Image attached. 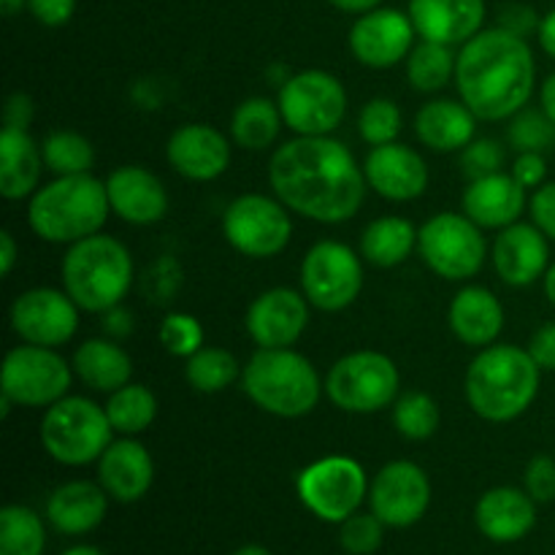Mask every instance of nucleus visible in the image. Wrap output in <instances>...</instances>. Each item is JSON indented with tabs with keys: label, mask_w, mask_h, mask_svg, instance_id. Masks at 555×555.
I'll use <instances>...</instances> for the list:
<instances>
[{
	"label": "nucleus",
	"mask_w": 555,
	"mask_h": 555,
	"mask_svg": "<svg viewBox=\"0 0 555 555\" xmlns=\"http://www.w3.org/2000/svg\"><path fill=\"white\" fill-rule=\"evenodd\" d=\"M269 182L287 209L336 225L361 211L366 173L341 141L298 135L271 155Z\"/></svg>",
	"instance_id": "1"
},
{
	"label": "nucleus",
	"mask_w": 555,
	"mask_h": 555,
	"mask_svg": "<svg viewBox=\"0 0 555 555\" xmlns=\"http://www.w3.org/2000/svg\"><path fill=\"white\" fill-rule=\"evenodd\" d=\"M455 85L477 119H509L534 92V54L526 38L504 27L480 30L455 60Z\"/></svg>",
	"instance_id": "2"
},
{
	"label": "nucleus",
	"mask_w": 555,
	"mask_h": 555,
	"mask_svg": "<svg viewBox=\"0 0 555 555\" xmlns=\"http://www.w3.org/2000/svg\"><path fill=\"white\" fill-rule=\"evenodd\" d=\"M540 372L542 369L529 350L515 345H491L472 361L466 372V401L482 421H515L537 399Z\"/></svg>",
	"instance_id": "3"
},
{
	"label": "nucleus",
	"mask_w": 555,
	"mask_h": 555,
	"mask_svg": "<svg viewBox=\"0 0 555 555\" xmlns=\"http://www.w3.org/2000/svg\"><path fill=\"white\" fill-rule=\"evenodd\" d=\"M108 190L90 173L57 177L30 195L27 222L52 244H76L95 236L108 220Z\"/></svg>",
	"instance_id": "4"
},
{
	"label": "nucleus",
	"mask_w": 555,
	"mask_h": 555,
	"mask_svg": "<svg viewBox=\"0 0 555 555\" xmlns=\"http://www.w3.org/2000/svg\"><path fill=\"white\" fill-rule=\"evenodd\" d=\"M65 293L85 312L106 314L119 307L133 285V258L128 247L112 236H87L70 244L63 258Z\"/></svg>",
	"instance_id": "5"
},
{
	"label": "nucleus",
	"mask_w": 555,
	"mask_h": 555,
	"mask_svg": "<svg viewBox=\"0 0 555 555\" xmlns=\"http://www.w3.org/2000/svg\"><path fill=\"white\" fill-rule=\"evenodd\" d=\"M244 393L276 417H304L318 406L323 383L312 363L291 347H260L242 372Z\"/></svg>",
	"instance_id": "6"
},
{
	"label": "nucleus",
	"mask_w": 555,
	"mask_h": 555,
	"mask_svg": "<svg viewBox=\"0 0 555 555\" xmlns=\"http://www.w3.org/2000/svg\"><path fill=\"white\" fill-rule=\"evenodd\" d=\"M112 421L106 406L81 396H65L47 410L41 421L43 450L57 464L85 466L90 461H101L112 444Z\"/></svg>",
	"instance_id": "7"
},
{
	"label": "nucleus",
	"mask_w": 555,
	"mask_h": 555,
	"mask_svg": "<svg viewBox=\"0 0 555 555\" xmlns=\"http://www.w3.org/2000/svg\"><path fill=\"white\" fill-rule=\"evenodd\" d=\"M399 369L388 356L374 350L350 352L331 366L325 393L339 410L369 415L390 406L399 396Z\"/></svg>",
	"instance_id": "8"
},
{
	"label": "nucleus",
	"mask_w": 555,
	"mask_h": 555,
	"mask_svg": "<svg viewBox=\"0 0 555 555\" xmlns=\"http://www.w3.org/2000/svg\"><path fill=\"white\" fill-rule=\"evenodd\" d=\"M280 112L298 135H328L345 122L347 90L325 70H304L280 87Z\"/></svg>",
	"instance_id": "9"
},
{
	"label": "nucleus",
	"mask_w": 555,
	"mask_h": 555,
	"mask_svg": "<svg viewBox=\"0 0 555 555\" xmlns=\"http://www.w3.org/2000/svg\"><path fill=\"white\" fill-rule=\"evenodd\" d=\"M417 247L428 269L450 282L469 280L486 263V238L480 225L453 211L431 217L417 231Z\"/></svg>",
	"instance_id": "10"
},
{
	"label": "nucleus",
	"mask_w": 555,
	"mask_h": 555,
	"mask_svg": "<svg viewBox=\"0 0 555 555\" xmlns=\"http://www.w3.org/2000/svg\"><path fill=\"white\" fill-rule=\"evenodd\" d=\"M282 201L269 195H238L222 215V233L236 253L247 258H274L291 242V217Z\"/></svg>",
	"instance_id": "11"
},
{
	"label": "nucleus",
	"mask_w": 555,
	"mask_h": 555,
	"mask_svg": "<svg viewBox=\"0 0 555 555\" xmlns=\"http://www.w3.org/2000/svg\"><path fill=\"white\" fill-rule=\"evenodd\" d=\"M304 296L323 312H341L363 287V266L341 242H318L301 263Z\"/></svg>",
	"instance_id": "12"
},
{
	"label": "nucleus",
	"mask_w": 555,
	"mask_h": 555,
	"mask_svg": "<svg viewBox=\"0 0 555 555\" xmlns=\"http://www.w3.org/2000/svg\"><path fill=\"white\" fill-rule=\"evenodd\" d=\"M298 496L320 520L345 524L366 499V475L352 459L331 455L301 472Z\"/></svg>",
	"instance_id": "13"
},
{
	"label": "nucleus",
	"mask_w": 555,
	"mask_h": 555,
	"mask_svg": "<svg viewBox=\"0 0 555 555\" xmlns=\"http://www.w3.org/2000/svg\"><path fill=\"white\" fill-rule=\"evenodd\" d=\"M70 388V366L52 347L20 345L3 361V396L20 406H52Z\"/></svg>",
	"instance_id": "14"
},
{
	"label": "nucleus",
	"mask_w": 555,
	"mask_h": 555,
	"mask_svg": "<svg viewBox=\"0 0 555 555\" xmlns=\"http://www.w3.org/2000/svg\"><path fill=\"white\" fill-rule=\"evenodd\" d=\"M11 328L25 345L60 347L79 328V307L68 293L33 287L11 304Z\"/></svg>",
	"instance_id": "15"
},
{
	"label": "nucleus",
	"mask_w": 555,
	"mask_h": 555,
	"mask_svg": "<svg viewBox=\"0 0 555 555\" xmlns=\"http://www.w3.org/2000/svg\"><path fill=\"white\" fill-rule=\"evenodd\" d=\"M372 513L393 529H406L426 515L431 504V482L412 461H393L377 472L369 491Z\"/></svg>",
	"instance_id": "16"
},
{
	"label": "nucleus",
	"mask_w": 555,
	"mask_h": 555,
	"mask_svg": "<svg viewBox=\"0 0 555 555\" xmlns=\"http://www.w3.org/2000/svg\"><path fill=\"white\" fill-rule=\"evenodd\" d=\"M415 25L410 14L396 9H374L361 14L350 30V49L358 63L369 68H393L396 63L410 57Z\"/></svg>",
	"instance_id": "17"
},
{
	"label": "nucleus",
	"mask_w": 555,
	"mask_h": 555,
	"mask_svg": "<svg viewBox=\"0 0 555 555\" xmlns=\"http://www.w3.org/2000/svg\"><path fill=\"white\" fill-rule=\"evenodd\" d=\"M309 323V301L291 287H274L253 301L247 312V331L266 350L293 347Z\"/></svg>",
	"instance_id": "18"
},
{
	"label": "nucleus",
	"mask_w": 555,
	"mask_h": 555,
	"mask_svg": "<svg viewBox=\"0 0 555 555\" xmlns=\"http://www.w3.org/2000/svg\"><path fill=\"white\" fill-rule=\"evenodd\" d=\"M369 188L388 201H412L421 198L428 188V166L415 150L404 144L374 146L366 157Z\"/></svg>",
	"instance_id": "19"
},
{
	"label": "nucleus",
	"mask_w": 555,
	"mask_h": 555,
	"mask_svg": "<svg viewBox=\"0 0 555 555\" xmlns=\"http://www.w3.org/2000/svg\"><path fill=\"white\" fill-rule=\"evenodd\" d=\"M166 157L173 171L193 182H211L231 163V144L211 125H182L168 139Z\"/></svg>",
	"instance_id": "20"
},
{
	"label": "nucleus",
	"mask_w": 555,
	"mask_h": 555,
	"mask_svg": "<svg viewBox=\"0 0 555 555\" xmlns=\"http://www.w3.org/2000/svg\"><path fill=\"white\" fill-rule=\"evenodd\" d=\"M410 20L423 41L466 43L486 22V0H410Z\"/></svg>",
	"instance_id": "21"
},
{
	"label": "nucleus",
	"mask_w": 555,
	"mask_h": 555,
	"mask_svg": "<svg viewBox=\"0 0 555 555\" xmlns=\"http://www.w3.org/2000/svg\"><path fill=\"white\" fill-rule=\"evenodd\" d=\"M108 204L130 225H152L168 211V193L160 179L141 166H122L108 177Z\"/></svg>",
	"instance_id": "22"
},
{
	"label": "nucleus",
	"mask_w": 555,
	"mask_h": 555,
	"mask_svg": "<svg viewBox=\"0 0 555 555\" xmlns=\"http://www.w3.org/2000/svg\"><path fill=\"white\" fill-rule=\"evenodd\" d=\"M547 238L537 225L513 222L493 242V266L513 287H526L547 271Z\"/></svg>",
	"instance_id": "23"
},
{
	"label": "nucleus",
	"mask_w": 555,
	"mask_h": 555,
	"mask_svg": "<svg viewBox=\"0 0 555 555\" xmlns=\"http://www.w3.org/2000/svg\"><path fill=\"white\" fill-rule=\"evenodd\" d=\"M98 480L117 502H139L155 480V464L146 448L135 439H119L106 448L98 464Z\"/></svg>",
	"instance_id": "24"
},
{
	"label": "nucleus",
	"mask_w": 555,
	"mask_h": 555,
	"mask_svg": "<svg viewBox=\"0 0 555 555\" xmlns=\"http://www.w3.org/2000/svg\"><path fill=\"white\" fill-rule=\"evenodd\" d=\"M526 206V188L513 173L472 179L464 193V211L480 228H507L518 222Z\"/></svg>",
	"instance_id": "25"
},
{
	"label": "nucleus",
	"mask_w": 555,
	"mask_h": 555,
	"mask_svg": "<svg viewBox=\"0 0 555 555\" xmlns=\"http://www.w3.org/2000/svg\"><path fill=\"white\" fill-rule=\"evenodd\" d=\"M475 520L488 540L518 542L537 524L534 499L518 488H493L477 502Z\"/></svg>",
	"instance_id": "26"
},
{
	"label": "nucleus",
	"mask_w": 555,
	"mask_h": 555,
	"mask_svg": "<svg viewBox=\"0 0 555 555\" xmlns=\"http://www.w3.org/2000/svg\"><path fill=\"white\" fill-rule=\"evenodd\" d=\"M106 488L95 482H65L49 496L47 518L60 534H87L106 518Z\"/></svg>",
	"instance_id": "27"
},
{
	"label": "nucleus",
	"mask_w": 555,
	"mask_h": 555,
	"mask_svg": "<svg viewBox=\"0 0 555 555\" xmlns=\"http://www.w3.org/2000/svg\"><path fill=\"white\" fill-rule=\"evenodd\" d=\"M448 320L464 345L491 347L504 328V309L486 287H464L450 304Z\"/></svg>",
	"instance_id": "28"
},
{
	"label": "nucleus",
	"mask_w": 555,
	"mask_h": 555,
	"mask_svg": "<svg viewBox=\"0 0 555 555\" xmlns=\"http://www.w3.org/2000/svg\"><path fill=\"white\" fill-rule=\"evenodd\" d=\"M43 152L27 130L3 128L0 133V195L5 201H22L38 190L43 171Z\"/></svg>",
	"instance_id": "29"
},
{
	"label": "nucleus",
	"mask_w": 555,
	"mask_h": 555,
	"mask_svg": "<svg viewBox=\"0 0 555 555\" xmlns=\"http://www.w3.org/2000/svg\"><path fill=\"white\" fill-rule=\"evenodd\" d=\"M477 117L464 101H431L417 112L415 133L428 150L455 152L475 141Z\"/></svg>",
	"instance_id": "30"
},
{
	"label": "nucleus",
	"mask_w": 555,
	"mask_h": 555,
	"mask_svg": "<svg viewBox=\"0 0 555 555\" xmlns=\"http://www.w3.org/2000/svg\"><path fill=\"white\" fill-rule=\"evenodd\" d=\"M74 372L92 390L114 393V390L125 388L130 383L133 361L117 341L90 339L74 352Z\"/></svg>",
	"instance_id": "31"
},
{
	"label": "nucleus",
	"mask_w": 555,
	"mask_h": 555,
	"mask_svg": "<svg viewBox=\"0 0 555 555\" xmlns=\"http://www.w3.org/2000/svg\"><path fill=\"white\" fill-rule=\"evenodd\" d=\"M417 244V231L404 217H379L363 231L361 255L379 269H393L410 258Z\"/></svg>",
	"instance_id": "32"
},
{
	"label": "nucleus",
	"mask_w": 555,
	"mask_h": 555,
	"mask_svg": "<svg viewBox=\"0 0 555 555\" xmlns=\"http://www.w3.org/2000/svg\"><path fill=\"white\" fill-rule=\"evenodd\" d=\"M280 103H271L269 98H247L238 103L231 117V135L242 150L260 152L280 139L282 130Z\"/></svg>",
	"instance_id": "33"
},
{
	"label": "nucleus",
	"mask_w": 555,
	"mask_h": 555,
	"mask_svg": "<svg viewBox=\"0 0 555 555\" xmlns=\"http://www.w3.org/2000/svg\"><path fill=\"white\" fill-rule=\"evenodd\" d=\"M106 415L112 421L114 431L133 437V434L146 431L157 417V399L144 385H125L108 396Z\"/></svg>",
	"instance_id": "34"
},
{
	"label": "nucleus",
	"mask_w": 555,
	"mask_h": 555,
	"mask_svg": "<svg viewBox=\"0 0 555 555\" xmlns=\"http://www.w3.org/2000/svg\"><path fill=\"white\" fill-rule=\"evenodd\" d=\"M455 60L459 57H453V49L448 43L421 41L417 47H412L410 57H406L410 85L421 92L442 90L453 79Z\"/></svg>",
	"instance_id": "35"
},
{
	"label": "nucleus",
	"mask_w": 555,
	"mask_h": 555,
	"mask_svg": "<svg viewBox=\"0 0 555 555\" xmlns=\"http://www.w3.org/2000/svg\"><path fill=\"white\" fill-rule=\"evenodd\" d=\"M184 377L201 393H220L238 377V361L222 347H201L184 363Z\"/></svg>",
	"instance_id": "36"
},
{
	"label": "nucleus",
	"mask_w": 555,
	"mask_h": 555,
	"mask_svg": "<svg viewBox=\"0 0 555 555\" xmlns=\"http://www.w3.org/2000/svg\"><path fill=\"white\" fill-rule=\"evenodd\" d=\"M43 545V524L33 509L11 504L0 513V555H41Z\"/></svg>",
	"instance_id": "37"
},
{
	"label": "nucleus",
	"mask_w": 555,
	"mask_h": 555,
	"mask_svg": "<svg viewBox=\"0 0 555 555\" xmlns=\"http://www.w3.org/2000/svg\"><path fill=\"white\" fill-rule=\"evenodd\" d=\"M43 163L57 177H74V173H87L95 160L92 144L85 135L74 133V130H57V133L47 135L41 146Z\"/></svg>",
	"instance_id": "38"
},
{
	"label": "nucleus",
	"mask_w": 555,
	"mask_h": 555,
	"mask_svg": "<svg viewBox=\"0 0 555 555\" xmlns=\"http://www.w3.org/2000/svg\"><path fill=\"white\" fill-rule=\"evenodd\" d=\"M393 423L399 434L412 442H423V439L434 437L439 428V406L428 393L412 390L404 393L393 406Z\"/></svg>",
	"instance_id": "39"
},
{
	"label": "nucleus",
	"mask_w": 555,
	"mask_h": 555,
	"mask_svg": "<svg viewBox=\"0 0 555 555\" xmlns=\"http://www.w3.org/2000/svg\"><path fill=\"white\" fill-rule=\"evenodd\" d=\"M358 133L366 144L383 146L393 144L396 135L401 133V112L388 98H374L361 108L358 117Z\"/></svg>",
	"instance_id": "40"
},
{
	"label": "nucleus",
	"mask_w": 555,
	"mask_h": 555,
	"mask_svg": "<svg viewBox=\"0 0 555 555\" xmlns=\"http://www.w3.org/2000/svg\"><path fill=\"white\" fill-rule=\"evenodd\" d=\"M509 144L518 152H547L555 144V122L545 112H518L509 125Z\"/></svg>",
	"instance_id": "41"
},
{
	"label": "nucleus",
	"mask_w": 555,
	"mask_h": 555,
	"mask_svg": "<svg viewBox=\"0 0 555 555\" xmlns=\"http://www.w3.org/2000/svg\"><path fill=\"white\" fill-rule=\"evenodd\" d=\"M160 345L166 347L171 356L190 358L204 347V328L195 318L182 312L168 314L160 323Z\"/></svg>",
	"instance_id": "42"
},
{
	"label": "nucleus",
	"mask_w": 555,
	"mask_h": 555,
	"mask_svg": "<svg viewBox=\"0 0 555 555\" xmlns=\"http://www.w3.org/2000/svg\"><path fill=\"white\" fill-rule=\"evenodd\" d=\"M383 520L377 515H350L341 524V547L352 555H372L383 545Z\"/></svg>",
	"instance_id": "43"
},
{
	"label": "nucleus",
	"mask_w": 555,
	"mask_h": 555,
	"mask_svg": "<svg viewBox=\"0 0 555 555\" xmlns=\"http://www.w3.org/2000/svg\"><path fill=\"white\" fill-rule=\"evenodd\" d=\"M504 163V152L496 141L491 139H477L472 144L464 146L461 152V168L464 173L472 179H482V177H491V173H499Z\"/></svg>",
	"instance_id": "44"
},
{
	"label": "nucleus",
	"mask_w": 555,
	"mask_h": 555,
	"mask_svg": "<svg viewBox=\"0 0 555 555\" xmlns=\"http://www.w3.org/2000/svg\"><path fill=\"white\" fill-rule=\"evenodd\" d=\"M526 493L534 502L547 504L555 499V461L551 455H537L526 469Z\"/></svg>",
	"instance_id": "45"
},
{
	"label": "nucleus",
	"mask_w": 555,
	"mask_h": 555,
	"mask_svg": "<svg viewBox=\"0 0 555 555\" xmlns=\"http://www.w3.org/2000/svg\"><path fill=\"white\" fill-rule=\"evenodd\" d=\"M540 16H537V11L531 9V5H524V3H509L504 5L502 14H499V27H504V30L515 33V36L526 38L531 30H540Z\"/></svg>",
	"instance_id": "46"
},
{
	"label": "nucleus",
	"mask_w": 555,
	"mask_h": 555,
	"mask_svg": "<svg viewBox=\"0 0 555 555\" xmlns=\"http://www.w3.org/2000/svg\"><path fill=\"white\" fill-rule=\"evenodd\" d=\"M531 220L545 236L555 238V182L542 184L531 198Z\"/></svg>",
	"instance_id": "47"
},
{
	"label": "nucleus",
	"mask_w": 555,
	"mask_h": 555,
	"mask_svg": "<svg viewBox=\"0 0 555 555\" xmlns=\"http://www.w3.org/2000/svg\"><path fill=\"white\" fill-rule=\"evenodd\" d=\"M27 9L41 25L60 27L74 16L76 0H27Z\"/></svg>",
	"instance_id": "48"
},
{
	"label": "nucleus",
	"mask_w": 555,
	"mask_h": 555,
	"mask_svg": "<svg viewBox=\"0 0 555 555\" xmlns=\"http://www.w3.org/2000/svg\"><path fill=\"white\" fill-rule=\"evenodd\" d=\"M547 166H545V157L540 152H520L518 160L513 166V177L518 179L524 188H540L542 179H545Z\"/></svg>",
	"instance_id": "49"
},
{
	"label": "nucleus",
	"mask_w": 555,
	"mask_h": 555,
	"mask_svg": "<svg viewBox=\"0 0 555 555\" xmlns=\"http://www.w3.org/2000/svg\"><path fill=\"white\" fill-rule=\"evenodd\" d=\"M529 352L537 361V366L545 369V372H555V323L542 325V328L531 336Z\"/></svg>",
	"instance_id": "50"
},
{
	"label": "nucleus",
	"mask_w": 555,
	"mask_h": 555,
	"mask_svg": "<svg viewBox=\"0 0 555 555\" xmlns=\"http://www.w3.org/2000/svg\"><path fill=\"white\" fill-rule=\"evenodd\" d=\"M33 119V101L22 92H14L5 103V128H16V130H27Z\"/></svg>",
	"instance_id": "51"
},
{
	"label": "nucleus",
	"mask_w": 555,
	"mask_h": 555,
	"mask_svg": "<svg viewBox=\"0 0 555 555\" xmlns=\"http://www.w3.org/2000/svg\"><path fill=\"white\" fill-rule=\"evenodd\" d=\"M103 328H106L112 336H125L128 331H133V318H130V312H125V309L114 307L106 312Z\"/></svg>",
	"instance_id": "52"
},
{
	"label": "nucleus",
	"mask_w": 555,
	"mask_h": 555,
	"mask_svg": "<svg viewBox=\"0 0 555 555\" xmlns=\"http://www.w3.org/2000/svg\"><path fill=\"white\" fill-rule=\"evenodd\" d=\"M16 263V242L9 231L0 233V274L9 276Z\"/></svg>",
	"instance_id": "53"
},
{
	"label": "nucleus",
	"mask_w": 555,
	"mask_h": 555,
	"mask_svg": "<svg viewBox=\"0 0 555 555\" xmlns=\"http://www.w3.org/2000/svg\"><path fill=\"white\" fill-rule=\"evenodd\" d=\"M540 43H542V49H545L547 54H551V57L555 60V9L551 11V14H545L542 16V22H540Z\"/></svg>",
	"instance_id": "54"
},
{
	"label": "nucleus",
	"mask_w": 555,
	"mask_h": 555,
	"mask_svg": "<svg viewBox=\"0 0 555 555\" xmlns=\"http://www.w3.org/2000/svg\"><path fill=\"white\" fill-rule=\"evenodd\" d=\"M331 5H336L345 14H369V11L377 9L383 0H328Z\"/></svg>",
	"instance_id": "55"
},
{
	"label": "nucleus",
	"mask_w": 555,
	"mask_h": 555,
	"mask_svg": "<svg viewBox=\"0 0 555 555\" xmlns=\"http://www.w3.org/2000/svg\"><path fill=\"white\" fill-rule=\"evenodd\" d=\"M542 112L555 122V74H551L542 85Z\"/></svg>",
	"instance_id": "56"
},
{
	"label": "nucleus",
	"mask_w": 555,
	"mask_h": 555,
	"mask_svg": "<svg viewBox=\"0 0 555 555\" xmlns=\"http://www.w3.org/2000/svg\"><path fill=\"white\" fill-rule=\"evenodd\" d=\"M545 293H547V298H551V304L555 307V263L545 271Z\"/></svg>",
	"instance_id": "57"
},
{
	"label": "nucleus",
	"mask_w": 555,
	"mask_h": 555,
	"mask_svg": "<svg viewBox=\"0 0 555 555\" xmlns=\"http://www.w3.org/2000/svg\"><path fill=\"white\" fill-rule=\"evenodd\" d=\"M5 16H14L16 11H22V5H27V0H0Z\"/></svg>",
	"instance_id": "58"
},
{
	"label": "nucleus",
	"mask_w": 555,
	"mask_h": 555,
	"mask_svg": "<svg viewBox=\"0 0 555 555\" xmlns=\"http://www.w3.org/2000/svg\"><path fill=\"white\" fill-rule=\"evenodd\" d=\"M63 555H103L98 547H90V545H76L70 547V551H65Z\"/></svg>",
	"instance_id": "59"
},
{
	"label": "nucleus",
	"mask_w": 555,
	"mask_h": 555,
	"mask_svg": "<svg viewBox=\"0 0 555 555\" xmlns=\"http://www.w3.org/2000/svg\"><path fill=\"white\" fill-rule=\"evenodd\" d=\"M233 555H271V553L266 551V547H260V545H247V547H238V551Z\"/></svg>",
	"instance_id": "60"
}]
</instances>
